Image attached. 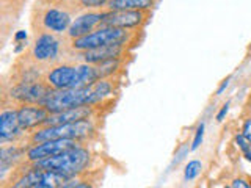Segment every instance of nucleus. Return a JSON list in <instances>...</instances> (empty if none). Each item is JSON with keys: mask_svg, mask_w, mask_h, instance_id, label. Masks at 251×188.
I'll use <instances>...</instances> for the list:
<instances>
[{"mask_svg": "<svg viewBox=\"0 0 251 188\" xmlns=\"http://www.w3.org/2000/svg\"><path fill=\"white\" fill-rule=\"evenodd\" d=\"M99 72L90 65L82 66H58L50 70L47 82L53 90H74L96 83Z\"/></svg>", "mask_w": 251, "mask_h": 188, "instance_id": "obj_1", "label": "nucleus"}, {"mask_svg": "<svg viewBox=\"0 0 251 188\" xmlns=\"http://www.w3.org/2000/svg\"><path fill=\"white\" fill-rule=\"evenodd\" d=\"M90 163V152L82 147H73L60 155L49 157V159L35 162V168L43 171H53L65 174L68 177H74Z\"/></svg>", "mask_w": 251, "mask_h": 188, "instance_id": "obj_2", "label": "nucleus"}, {"mask_svg": "<svg viewBox=\"0 0 251 188\" xmlns=\"http://www.w3.org/2000/svg\"><path fill=\"white\" fill-rule=\"evenodd\" d=\"M93 104V85L74 90H55L43 102V107L50 115L66 112V110L91 105Z\"/></svg>", "mask_w": 251, "mask_h": 188, "instance_id": "obj_3", "label": "nucleus"}, {"mask_svg": "<svg viewBox=\"0 0 251 188\" xmlns=\"http://www.w3.org/2000/svg\"><path fill=\"white\" fill-rule=\"evenodd\" d=\"M127 39V33L124 28L116 27H104L98 31H93L90 35H85L82 38L74 39L73 47L75 50H93L105 46L124 44Z\"/></svg>", "mask_w": 251, "mask_h": 188, "instance_id": "obj_4", "label": "nucleus"}, {"mask_svg": "<svg viewBox=\"0 0 251 188\" xmlns=\"http://www.w3.org/2000/svg\"><path fill=\"white\" fill-rule=\"evenodd\" d=\"M91 130V124L88 121H77L71 124H60V125H49L43 130H38L33 135L35 144L46 143L50 140H75L86 137Z\"/></svg>", "mask_w": 251, "mask_h": 188, "instance_id": "obj_5", "label": "nucleus"}, {"mask_svg": "<svg viewBox=\"0 0 251 188\" xmlns=\"http://www.w3.org/2000/svg\"><path fill=\"white\" fill-rule=\"evenodd\" d=\"M73 147H75L74 140H50V141H46V143L35 144L31 149H28L27 157L31 162H39V160L49 159V157L60 155Z\"/></svg>", "mask_w": 251, "mask_h": 188, "instance_id": "obj_6", "label": "nucleus"}, {"mask_svg": "<svg viewBox=\"0 0 251 188\" xmlns=\"http://www.w3.org/2000/svg\"><path fill=\"white\" fill-rule=\"evenodd\" d=\"M143 19V14L140 11H113L102 14L100 24L104 27H116V28H126V27H135Z\"/></svg>", "mask_w": 251, "mask_h": 188, "instance_id": "obj_7", "label": "nucleus"}, {"mask_svg": "<svg viewBox=\"0 0 251 188\" xmlns=\"http://www.w3.org/2000/svg\"><path fill=\"white\" fill-rule=\"evenodd\" d=\"M50 94V90L41 83H24L13 91V96L28 104H41Z\"/></svg>", "mask_w": 251, "mask_h": 188, "instance_id": "obj_8", "label": "nucleus"}, {"mask_svg": "<svg viewBox=\"0 0 251 188\" xmlns=\"http://www.w3.org/2000/svg\"><path fill=\"white\" fill-rule=\"evenodd\" d=\"M88 116H90V108H88V105H83V107H75V108L66 110V112L47 116V119L44 121V124L47 125V127H49V125L71 124V122L88 119Z\"/></svg>", "mask_w": 251, "mask_h": 188, "instance_id": "obj_9", "label": "nucleus"}, {"mask_svg": "<svg viewBox=\"0 0 251 188\" xmlns=\"http://www.w3.org/2000/svg\"><path fill=\"white\" fill-rule=\"evenodd\" d=\"M47 110L44 107H30L24 105L18 110V118H19V125L21 129H31L38 124H44L47 119Z\"/></svg>", "mask_w": 251, "mask_h": 188, "instance_id": "obj_10", "label": "nucleus"}, {"mask_svg": "<svg viewBox=\"0 0 251 188\" xmlns=\"http://www.w3.org/2000/svg\"><path fill=\"white\" fill-rule=\"evenodd\" d=\"M102 21V14H98V13H88V14H83L80 18H77L73 24H71L69 27V36L71 38H82L85 35H90V31L100 24Z\"/></svg>", "mask_w": 251, "mask_h": 188, "instance_id": "obj_11", "label": "nucleus"}, {"mask_svg": "<svg viewBox=\"0 0 251 188\" xmlns=\"http://www.w3.org/2000/svg\"><path fill=\"white\" fill-rule=\"evenodd\" d=\"M58 53V41L52 35H41L35 43L33 57L39 61L52 60Z\"/></svg>", "mask_w": 251, "mask_h": 188, "instance_id": "obj_12", "label": "nucleus"}, {"mask_svg": "<svg viewBox=\"0 0 251 188\" xmlns=\"http://www.w3.org/2000/svg\"><path fill=\"white\" fill-rule=\"evenodd\" d=\"M123 50V44H115V46H105L99 47V49L93 50H85L82 53V58L88 63V65H94V63H104L108 60H115L120 57Z\"/></svg>", "mask_w": 251, "mask_h": 188, "instance_id": "obj_13", "label": "nucleus"}, {"mask_svg": "<svg viewBox=\"0 0 251 188\" xmlns=\"http://www.w3.org/2000/svg\"><path fill=\"white\" fill-rule=\"evenodd\" d=\"M19 130H21V125H19L18 112L5 110V112L0 115V140H2L3 143L8 140H13L19 133Z\"/></svg>", "mask_w": 251, "mask_h": 188, "instance_id": "obj_14", "label": "nucleus"}, {"mask_svg": "<svg viewBox=\"0 0 251 188\" xmlns=\"http://www.w3.org/2000/svg\"><path fill=\"white\" fill-rule=\"evenodd\" d=\"M44 25L47 30L55 31V33H63L71 27V18L68 13L60 10H49L44 16Z\"/></svg>", "mask_w": 251, "mask_h": 188, "instance_id": "obj_15", "label": "nucleus"}, {"mask_svg": "<svg viewBox=\"0 0 251 188\" xmlns=\"http://www.w3.org/2000/svg\"><path fill=\"white\" fill-rule=\"evenodd\" d=\"M73 177L53 171H43V176L31 188H61L65 187Z\"/></svg>", "mask_w": 251, "mask_h": 188, "instance_id": "obj_16", "label": "nucleus"}, {"mask_svg": "<svg viewBox=\"0 0 251 188\" xmlns=\"http://www.w3.org/2000/svg\"><path fill=\"white\" fill-rule=\"evenodd\" d=\"M151 5L152 0H110L108 2L112 11H138Z\"/></svg>", "mask_w": 251, "mask_h": 188, "instance_id": "obj_17", "label": "nucleus"}, {"mask_svg": "<svg viewBox=\"0 0 251 188\" xmlns=\"http://www.w3.org/2000/svg\"><path fill=\"white\" fill-rule=\"evenodd\" d=\"M201 162L198 160H193L187 164V168H185V180H193L196 176L201 172Z\"/></svg>", "mask_w": 251, "mask_h": 188, "instance_id": "obj_18", "label": "nucleus"}, {"mask_svg": "<svg viewBox=\"0 0 251 188\" xmlns=\"http://www.w3.org/2000/svg\"><path fill=\"white\" fill-rule=\"evenodd\" d=\"M202 137H204V124H201L198 130H196V137L193 140V144H192V149L195 151V149H198L200 144H201V141H202Z\"/></svg>", "mask_w": 251, "mask_h": 188, "instance_id": "obj_19", "label": "nucleus"}, {"mask_svg": "<svg viewBox=\"0 0 251 188\" xmlns=\"http://www.w3.org/2000/svg\"><path fill=\"white\" fill-rule=\"evenodd\" d=\"M61 188H93V185L88 182H75V180H69V182Z\"/></svg>", "mask_w": 251, "mask_h": 188, "instance_id": "obj_20", "label": "nucleus"}, {"mask_svg": "<svg viewBox=\"0 0 251 188\" xmlns=\"http://www.w3.org/2000/svg\"><path fill=\"white\" fill-rule=\"evenodd\" d=\"M82 5L85 6H91V8H98V6H102L105 5L108 0H80Z\"/></svg>", "mask_w": 251, "mask_h": 188, "instance_id": "obj_21", "label": "nucleus"}, {"mask_svg": "<svg viewBox=\"0 0 251 188\" xmlns=\"http://www.w3.org/2000/svg\"><path fill=\"white\" fill-rule=\"evenodd\" d=\"M243 137H247L251 143V119L245 121V124H243Z\"/></svg>", "mask_w": 251, "mask_h": 188, "instance_id": "obj_22", "label": "nucleus"}, {"mask_svg": "<svg viewBox=\"0 0 251 188\" xmlns=\"http://www.w3.org/2000/svg\"><path fill=\"white\" fill-rule=\"evenodd\" d=\"M231 188H251V185L248 182H245V180L237 179V180H234V182H232Z\"/></svg>", "mask_w": 251, "mask_h": 188, "instance_id": "obj_23", "label": "nucleus"}, {"mask_svg": "<svg viewBox=\"0 0 251 188\" xmlns=\"http://www.w3.org/2000/svg\"><path fill=\"white\" fill-rule=\"evenodd\" d=\"M227 110H229V104H226V105H223V108L220 110V113L217 115V121H223V118L226 116V113H227Z\"/></svg>", "mask_w": 251, "mask_h": 188, "instance_id": "obj_24", "label": "nucleus"}, {"mask_svg": "<svg viewBox=\"0 0 251 188\" xmlns=\"http://www.w3.org/2000/svg\"><path fill=\"white\" fill-rule=\"evenodd\" d=\"M227 85H229V78H226V80H225V82L222 83V86H220V88H218L217 94H222V93H223V91L226 90V86H227Z\"/></svg>", "mask_w": 251, "mask_h": 188, "instance_id": "obj_25", "label": "nucleus"}, {"mask_svg": "<svg viewBox=\"0 0 251 188\" xmlns=\"http://www.w3.org/2000/svg\"><path fill=\"white\" fill-rule=\"evenodd\" d=\"M24 38H27V33H25V31H19V33L16 35V39H24Z\"/></svg>", "mask_w": 251, "mask_h": 188, "instance_id": "obj_26", "label": "nucleus"}, {"mask_svg": "<svg viewBox=\"0 0 251 188\" xmlns=\"http://www.w3.org/2000/svg\"><path fill=\"white\" fill-rule=\"evenodd\" d=\"M245 155H247V159L251 162V146H250V147L247 149V151H245Z\"/></svg>", "mask_w": 251, "mask_h": 188, "instance_id": "obj_27", "label": "nucleus"}]
</instances>
